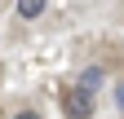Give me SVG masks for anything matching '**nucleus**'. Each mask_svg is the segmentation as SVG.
<instances>
[{"mask_svg": "<svg viewBox=\"0 0 124 119\" xmlns=\"http://www.w3.org/2000/svg\"><path fill=\"white\" fill-rule=\"evenodd\" d=\"M93 88H84V84H75V88H67L62 93V115L67 119H93Z\"/></svg>", "mask_w": 124, "mask_h": 119, "instance_id": "obj_1", "label": "nucleus"}, {"mask_svg": "<svg viewBox=\"0 0 124 119\" xmlns=\"http://www.w3.org/2000/svg\"><path fill=\"white\" fill-rule=\"evenodd\" d=\"M44 5H49V0H18V18H22V22L40 18V13H44Z\"/></svg>", "mask_w": 124, "mask_h": 119, "instance_id": "obj_2", "label": "nucleus"}, {"mask_svg": "<svg viewBox=\"0 0 124 119\" xmlns=\"http://www.w3.org/2000/svg\"><path fill=\"white\" fill-rule=\"evenodd\" d=\"M98 84H102V71L89 66V71H84V88H98Z\"/></svg>", "mask_w": 124, "mask_h": 119, "instance_id": "obj_3", "label": "nucleus"}, {"mask_svg": "<svg viewBox=\"0 0 124 119\" xmlns=\"http://www.w3.org/2000/svg\"><path fill=\"white\" fill-rule=\"evenodd\" d=\"M13 119H40V110H18Z\"/></svg>", "mask_w": 124, "mask_h": 119, "instance_id": "obj_4", "label": "nucleus"}, {"mask_svg": "<svg viewBox=\"0 0 124 119\" xmlns=\"http://www.w3.org/2000/svg\"><path fill=\"white\" fill-rule=\"evenodd\" d=\"M120 110H124V88H120Z\"/></svg>", "mask_w": 124, "mask_h": 119, "instance_id": "obj_5", "label": "nucleus"}]
</instances>
